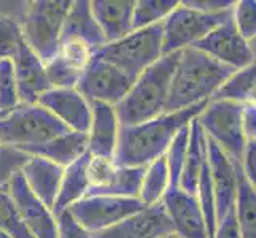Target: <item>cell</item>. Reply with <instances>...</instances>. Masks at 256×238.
I'll return each mask as SVG.
<instances>
[{
	"instance_id": "1",
	"label": "cell",
	"mask_w": 256,
	"mask_h": 238,
	"mask_svg": "<svg viewBox=\"0 0 256 238\" xmlns=\"http://www.w3.org/2000/svg\"><path fill=\"white\" fill-rule=\"evenodd\" d=\"M207 103L208 102L186 110L164 113L136 126L121 127L114 162L121 167H146L162 157L178 130L198 118Z\"/></svg>"
},
{
	"instance_id": "2",
	"label": "cell",
	"mask_w": 256,
	"mask_h": 238,
	"mask_svg": "<svg viewBox=\"0 0 256 238\" xmlns=\"http://www.w3.org/2000/svg\"><path fill=\"white\" fill-rule=\"evenodd\" d=\"M232 72L236 70L220 64L196 48L180 51L166 113L186 110L208 102Z\"/></svg>"
},
{
	"instance_id": "3",
	"label": "cell",
	"mask_w": 256,
	"mask_h": 238,
	"mask_svg": "<svg viewBox=\"0 0 256 238\" xmlns=\"http://www.w3.org/2000/svg\"><path fill=\"white\" fill-rule=\"evenodd\" d=\"M178 57L180 52L164 54L136 78L124 99L114 107L121 127L136 126L166 113Z\"/></svg>"
},
{
	"instance_id": "4",
	"label": "cell",
	"mask_w": 256,
	"mask_h": 238,
	"mask_svg": "<svg viewBox=\"0 0 256 238\" xmlns=\"http://www.w3.org/2000/svg\"><path fill=\"white\" fill-rule=\"evenodd\" d=\"M68 6V0L26 2L18 19L24 43L42 59L43 64L50 62L58 54L60 32Z\"/></svg>"
},
{
	"instance_id": "5",
	"label": "cell",
	"mask_w": 256,
	"mask_h": 238,
	"mask_svg": "<svg viewBox=\"0 0 256 238\" xmlns=\"http://www.w3.org/2000/svg\"><path fill=\"white\" fill-rule=\"evenodd\" d=\"M94 56L121 70L132 81L153 65L162 54V22L145 29L132 30L124 38L107 43Z\"/></svg>"
},
{
	"instance_id": "6",
	"label": "cell",
	"mask_w": 256,
	"mask_h": 238,
	"mask_svg": "<svg viewBox=\"0 0 256 238\" xmlns=\"http://www.w3.org/2000/svg\"><path fill=\"white\" fill-rule=\"evenodd\" d=\"M66 132L68 129L62 122L38 103H20L0 118V143L14 149L42 145Z\"/></svg>"
},
{
	"instance_id": "7",
	"label": "cell",
	"mask_w": 256,
	"mask_h": 238,
	"mask_svg": "<svg viewBox=\"0 0 256 238\" xmlns=\"http://www.w3.org/2000/svg\"><path fill=\"white\" fill-rule=\"evenodd\" d=\"M244 105L226 100H208L199 113L198 121L208 140H212L234 165L240 167L242 154L248 140L242 127Z\"/></svg>"
},
{
	"instance_id": "8",
	"label": "cell",
	"mask_w": 256,
	"mask_h": 238,
	"mask_svg": "<svg viewBox=\"0 0 256 238\" xmlns=\"http://www.w3.org/2000/svg\"><path fill=\"white\" fill-rule=\"evenodd\" d=\"M232 8L218 13H207L180 2L162 22V54L192 48L207 33L223 24L232 14Z\"/></svg>"
},
{
	"instance_id": "9",
	"label": "cell",
	"mask_w": 256,
	"mask_h": 238,
	"mask_svg": "<svg viewBox=\"0 0 256 238\" xmlns=\"http://www.w3.org/2000/svg\"><path fill=\"white\" fill-rule=\"evenodd\" d=\"M144 208L138 199H121L110 196H86L70 207L67 211L80 223L90 234L116 226Z\"/></svg>"
},
{
	"instance_id": "10",
	"label": "cell",
	"mask_w": 256,
	"mask_h": 238,
	"mask_svg": "<svg viewBox=\"0 0 256 238\" xmlns=\"http://www.w3.org/2000/svg\"><path fill=\"white\" fill-rule=\"evenodd\" d=\"M192 48L232 70H240L254 64V43L246 41L237 32L232 14Z\"/></svg>"
},
{
	"instance_id": "11",
	"label": "cell",
	"mask_w": 256,
	"mask_h": 238,
	"mask_svg": "<svg viewBox=\"0 0 256 238\" xmlns=\"http://www.w3.org/2000/svg\"><path fill=\"white\" fill-rule=\"evenodd\" d=\"M132 79L104 59L92 56L76 89L88 102H102L116 107L132 86Z\"/></svg>"
},
{
	"instance_id": "12",
	"label": "cell",
	"mask_w": 256,
	"mask_h": 238,
	"mask_svg": "<svg viewBox=\"0 0 256 238\" xmlns=\"http://www.w3.org/2000/svg\"><path fill=\"white\" fill-rule=\"evenodd\" d=\"M8 194L12 196L26 229L32 238H58V224L51 208L34 196L26 186L21 172H16L8 183Z\"/></svg>"
},
{
	"instance_id": "13",
	"label": "cell",
	"mask_w": 256,
	"mask_h": 238,
	"mask_svg": "<svg viewBox=\"0 0 256 238\" xmlns=\"http://www.w3.org/2000/svg\"><path fill=\"white\" fill-rule=\"evenodd\" d=\"M161 204L172 224L174 234L178 238H208L196 196H191L176 186L166 192Z\"/></svg>"
},
{
	"instance_id": "14",
	"label": "cell",
	"mask_w": 256,
	"mask_h": 238,
	"mask_svg": "<svg viewBox=\"0 0 256 238\" xmlns=\"http://www.w3.org/2000/svg\"><path fill=\"white\" fill-rule=\"evenodd\" d=\"M37 103L72 132L86 134L91 124V103L82 92L74 89H48Z\"/></svg>"
},
{
	"instance_id": "15",
	"label": "cell",
	"mask_w": 256,
	"mask_h": 238,
	"mask_svg": "<svg viewBox=\"0 0 256 238\" xmlns=\"http://www.w3.org/2000/svg\"><path fill=\"white\" fill-rule=\"evenodd\" d=\"M174 234L172 224L162 204L144 207L107 231L94 234L92 238H167Z\"/></svg>"
},
{
	"instance_id": "16",
	"label": "cell",
	"mask_w": 256,
	"mask_h": 238,
	"mask_svg": "<svg viewBox=\"0 0 256 238\" xmlns=\"http://www.w3.org/2000/svg\"><path fill=\"white\" fill-rule=\"evenodd\" d=\"M12 60L14 67L20 103H37L40 95L51 89L45 64L26 43L16 49Z\"/></svg>"
},
{
	"instance_id": "17",
	"label": "cell",
	"mask_w": 256,
	"mask_h": 238,
	"mask_svg": "<svg viewBox=\"0 0 256 238\" xmlns=\"http://www.w3.org/2000/svg\"><path fill=\"white\" fill-rule=\"evenodd\" d=\"M207 161H208L210 178L215 192L216 223H220L234 208L236 191H237L236 165L208 138H207Z\"/></svg>"
},
{
	"instance_id": "18",
	"label": "cell",
	"mask_w": 256,
	"mask_h": 238,
	"mask_svg": "<svg viewBox=\"0 0 256 238\" xmlns=\"http://www.w3.org/2000/svg\"><path fill=\"white\" fill-rule=\"evenodd\" d=\"M120 119L113 105L91 102V124L86 132L88 153L114 157L120 137Z\"/></svg>"
},
{
	"instance_id": "19",
	"label": "cell",
	"mask_w": 256,
	"mask_h": 238,
	"mask_svg": "<svg viewBox=\"0 0 256 238\" xmlns=\"http://www.w3.org/2000/svg\"><path fill=\"white\" fill-rule=\"evenodd\" d=\"M20 172L26 186L34 196L48 208H52L60 188V180H62V167L48 159L29 156Z\"/></svg>"
},
{
	"instance_id": "20",
	"label": "cell",
	"mask_w": 256,
	"mask_h": 238,
	"mask_svg": "<svg viewBox=\"0 0 256 238\" xmlns=\"http://www.w3.org/2000/svg\"><path fill=\"white\" fill-rule=\"evenodd\" d=\"M60 40H78L86 43L92 52L107 45L100 27L97 25L90 0H75L70 2L68 11L62 24Z\"/></svg>"
},
{
	"instance_id": "21",
	"label": "cell",
	"mask_w": 256,
	"mask_h": 238,
	"mask_svg": "<svg viewBox=\"0 0 256 238\" xmlns=\"http://www.w3.org/2000/svg\"><path fill=\"white\" fill-rule=\"evenodd\" d=\"M91 11L107 43L124 38L132 30V0H94Z\"/></svg>"
},
{
	"instance_id": "22",
	"label": "cell",
	"mask_w": 256,
	"mask_h": 238,
	"mask_svg": "<svg viewBox=\"0 0 256 238\" xmlns=\"http://www.w3.org/2000/svg\"><path fill=\"white\" fill-rule=\"evenodd\" d=\"M20 151L28 156H37V157L48 159V161L66 169V167L74 164L75 161H78L82 156L88 153V137L86 134L68 130L66 134L59 135L56 138H51L45 143L22 148Z\"/></svg>"
},
{
	"instance_id": "23",
	"label": "cell",
	"mask_w": 256,
	"mask_h": 238,
	"mask_svg": "<svg viewBox=\"0 0 256 238\" xmlns=\"http://www.w3.org/2000/svg\"><path fill=\"white\" fill-rule=\"evenodd\" d=\"M190 138H188V149L186 157H184V165L180 175L178 188L184 192L196 196L198 180L204 164L207 162V137L202 130L198 118L190 122Z\"/></svg>"
},
{
	"instance_id": "24",
	"label": "cell",
	"mask_w": 256,
	"mask_h": 238,
	"mask_svg": "<svg viewBox=\"0 0 256 238\" xmlns=\"http://www.w3.org/2000/svg\"><path fill=\"white\" fill-rule=\"evenodd\" d=\"M88 161H90V153H86L78 161H75L74 164H70L64 169L58 197L54 205L51 208L54 218L59 216L62 211L68 210L75 202L86 197L88 191H90V181H88V175H86Z\"/></svg>"
},
{
	"instance_id": "25",
	"label": "cell",
	"mask_w": 256,
	"mask_h": 238,
	"mask_svg": "<svg viewBox=\"0 0 256 238\" xmlns=\"http://www.w3.org/2000/svg\"><path fill=\"white\" fill-rule=\"evenodd\" d=\"M237 191L234 202V215L242 238H256V191L245 178L240 167L236 165Z\"/></svg>"
},
{
	"instance_id": "26",
	"label": "cell",
	"mask_w": 256,
	"mask_h": 238,
	"mask_svg": "<svg viewBox=\"0 0 256 238\" xmlns=\"http://www.w3.org/2000/svg\"><path fill=\"white\" fill-rule=\"evenodd\" d=\"M256 87V65L236 70L226 78V81L218 87L210 100H226L239 105L254 103Z\"/></svg>"
},
{
	"instance_id": "27",
	"label": "cell",
	"mask_w": 256,
	"mask_h": 238,
	"mask_svg": "<svg viewBox=\"0 0 256 238\" xmlns=\"http://www.w3.org/2000/svg\"><path fill=\"white\" fill-rule=\"evenodd\" d=\"M145 167H121L118 165L107 184L88 191L86 196H110L121 199H138L140 184Z\"/></svg>"
},
{
	"instance_id": "28",
	"label": "cell",
	"mask_w": 256,
	"mask_h": 238,
	"mask_svg": "<svg viewBox=\"0 0 256 238\" xmlns=\"http://www.w3.org/2000/svg\"><path fill=\"white\" fill-rule=\"evenodd\" d=\"M170 188V175L169 169H167L166 159L162 156L145 167L142 184H140L138 200L142 202L144 207L161 204L162 197Z\"/></svg>"
},
{
	"instance_id": "29",
	"label": "cell",
	"mask_w": 256,
	"mask_h": 238,
	"mask_svg": "<svg viewBox=\"0 0 256 238\" xmlns=\"http://www.w3.org/2000/svg\"><path fill=\"white\" fill-rule=\"evenodd\" d=\"M178 0H138V2H134L132 29L138 30L164 22L166 17L178 6Z\"/></svg>"
},
{
	"instance_id": "30",
	"label": "cell",
	"mask_w": 256,
	"mask_h": 238,
	"mask_svg": "<svg viewBox=\"0 0 256 238\" xmlns=\"http://www.w3.org/2000/svg\"><path fill=\"white\" fill-rule=\"evenodd\" d=\"M45 70L52 89H74L80 83L84 72L83 67L72 62L59 52L45 64Z\"/></svg>"
},
{
	"instance_id": "31",
	"label": "cell",
	"mask_w": 256,
	"mask_h": 238,
	"mask_svg": "<svg viewBox=\"0 0 256 238\" xmlns=\"http://www.w3.org/2000/svg\"><path fill=\"white\" fill-rule=\"evenodd\" d=\"M190 126V124H188ZM188 126H184L183 129L178 130L172 140V143L167 148V151L164 154L167 169H169L170 175V186L176 188L180 181V175L184 165V157H186V149H188V138H190V129Z\"/></svg>"
},
{
	"instance_id": "32",
	"label": "cell",
	"mask_w": 256,
	"mask_h": 238,
	"mask_svg": "<svg viewBox=\"0 0 256 238\" xmlns=\"http://www.w3.org/2000/svg\"><path fill=\"white\" fill-rule=\"evenodd\" d=\"M0 231L12 238H32L8 191H0Z\"/></svg>"
},
{
	"instance_id": "33",
	"label": "cell",
	"mask_w": 256,
	"mask_h": 238,
	"mask_svg": "<svg viewBox=\"0 0 256 238\" xmlns=\"http://www.w3.org/2000/svg\"><path fill=\"white\" fill-rule=\"evenodd\" d=\"M20 105L12 57L0 59V113L6 114Z\"/></svg>"
},
{
	"instance_id": "34",
	"label": "cell",
	"mask_w": 256,
	"mask_h": 238,
	"mask_svg": "<svg viewBox=\"0 0 256 238\" xmlns=\"http://www.w3.org/2000/svg\"><path fill=\"white\" fill-rule=\"evenodd\" d=\"M232 21L237 32L242 37L254 43L256 37V2L254 0H240L236 2L232 8Z\"/></svg>"
},
{
	"instance_id": "35",
	"label": "cell",
	"mask_w": 256,
	"mask_h": 238,
	"mask_svg": "<svg viewBox=\"0 0 256 238\" xmlns=\"http://www.w3.org/2000/svg\"><path fill=\"white\" fill-rule=\"evenodd\" d=\"M116 167L118 165L114 162V157L90 154V161H88V167H86L88 181H90V191L107 184L113 176L114 170H116Z\"/></svg>"
},
{
	"instance_id": "36",
	"label": "cell",
	"mask_w": 256,
	"mask_h": 238,
	"mask_svg": "<svg viewBox=\"0 0 256 238\" xmlns=\"http://www.w3.org/2000/svg\"><path fill=\"white\" fill-rule=\"evenodd\" d=\"M24 43L18 21L0 14V59L13 57L16 49Z\"/></svg>"
},
{
	"instance_id": "37",
	"label": "cell",
	"mask_w": 256,
	"mask_h": 238,
	"mask_svg": "<svg viewBox=\"0 0 256 238\" xmlns=\"http://www.w3.org/2000/svg\"><path fill=\"white\" fill-rule=\"evenodd\" d=\"M28 157L29 156L21 153L20 149L2 145L0 148V191H8V183L12 176L21 170Z\"/></svg>"
},
{
	"instance_id": "38",
	"label": "cell",
	"mask_w": 256,
	"mask_h": 238,
	"mask_svg": "<svg viewBox=\"0 0 256 238\" xmlns=\"http://www.w3.org/2000/svg\"><path fill=\"white\" fill-rule=\"evenodd\" d=\"M56 224L58 238H92V234L88 232L80 223H76L67 210L56 216Z\"/></svg>"
},
{
	"instance_id": "39",
	"label": "cell",
	"mask_w": 256,
	"mask_h": 238,
	"mask_svg": "<svg viewBox=\"0 0 256 238\" xmlns=\"http://www.w3.org/2000/svg\"><path fill=\"white\" fill-rule=\"evenodd\" d=\"M240 170L245 178L254 186V183H256V140H248V142H246L244 154H242V161H240Z\"/></svg>"
},
{
	"instance_id": "40",
	"label": "cell",
	"mask_w": 256,
	"mask_h": 238,
	"mask_svg": "<svg viewBox=\"0 0 256 238\" xmlns=\"http://www.w3.org/2000/svg\"><path fill=\"white\" fill-rule=\"evenodd\" d=\"M214 238H242L239 227H237L234 208L229 211V213L222 219V221L218 223Z\"/></svg>"
},
{
	"instance_id": "41",
	"label": "cell",
	"mask_w": 256,
	"mask_h": 238,
	"mask_svg": "<svg viewBox=\"0 0 256 238\" xmlns=\"http://www.w3.org/2000/svg\"><path fill=\"white\" fill-rule=\"evenodd\" d=\"M184 3L200 11L218 13V11H224V10H229V8H232L236 2H231V0H186Z\"/></svg>"
},
{
	"instance_id": "42",
	"label": "cell",
	"mask_w": 256,
	"mask_h": 238,
	"mask_svg": "<svg viewBox=\"0 0 256 238\" xmlns=\"http://www.w3.org/2000/svg\"><path fill=\"white\" fill-rule=\"evenodd\" d=\"M242 127L246 140H256V105L246 103L242 111Z\"/></svg>"
},
{
	"instance_id": "43",
	"label": "cell",
	"mask_w": 256,
	"mask_h": 238,
	"mask_svg": "<svg viewBox=\"0 0 256 238\" xmlns=\"http://www.w3.org/2000/svg\"><path fill=\"white\" fill-rule=\"evenodd\" d=\"M0 238H12L10 235H6L5 232H2V231H0Z\"/></svg>"
},
{
	"instance_id": "44",
	"label": "cell",
	"mask_w": 256,
	"mask_h": 238,
	"mask_svg": "<svg viewBox=\"0 0 256 238\" xmlns=\"http://www.w3.org/2000/svg\"><path fill=\"white\" fill-rule=\"evenodd\" d=\"M172 238H178V237H176V235H174V237H172Z\"/></svg>"
},
{
	"instance_id": "45",
	"label": "cell",
	"mask_w": 256,
	"mask_h": 238,
	"mask_svg": "<svg viewBox=\"0 0 256 238\" xmlns=\"http://www.w3.org/2000/svg\"><path fill=\"white\" fill-rule=\"evenodd\" d=\"M2 116H4V114H2V113H0V118H2Z\"/></svg>"
},
{
	"instance_id": "46",
	"label": "cell",
	"mask_w": 256,
	"mask_h": 238,
	"mask_svg": "<svg viewBox=\"0 0 256 238\" xmlns=\"http://www.w3.org/2000/svg\"><path fill=\"white\" fill-rule=\"evenodd\" d=\"M172 237H174V235H170V237H167V238H172Z\"/></svg>"
},
{
	"instance_id": "47",
	"label": "cell",
	"mask_w": 256,
	"mask_h": 238,
	"mask_svg": "<svg viewBox=\"0 0 256 238\" xmlns=\"http://www.w3.org/2000/svg\"><path fill=\"white\" fill-rule=\"evenodd\" d=\"M0 148H2V143H0Z\"/></svg>"
}]
</instances>
